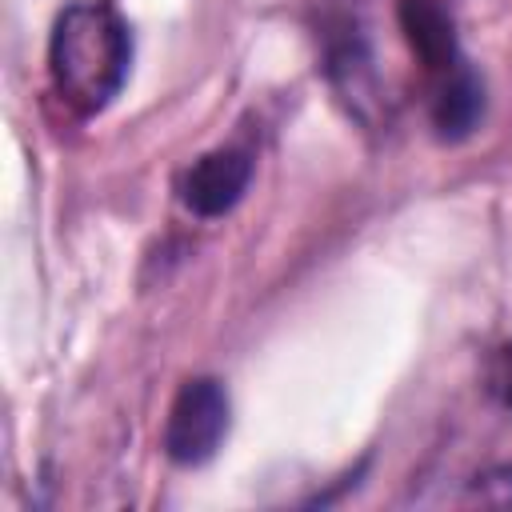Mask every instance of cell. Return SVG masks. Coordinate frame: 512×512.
Returning <instances> with one entry per match:
<instances>
[{
  "label": "cell",
  "mask_w": 512,
  "mask_h": 512,
  "mask_svg": "<svg viewBox=\"0 0 512 512\" xmlns=\"http://www.w3.org/2000/svg\"><path fill=\"white\" fill-rule=\"evenodd\" d=\"M496 388L504 396V404L512 408V348L500 352V368H496Z\"/></svg>",
  "instance_id": "6"
},
{
  "label": "cell",
  "mask_w": 512,
  "mask_h": 512,
  "mask_svg": "<svg viewBox=\"0 0 512 512\" xmlns=\"http://www.w3.org/2000/svg\"><path fill=\"white\" fill-rule=\"evenodd\" d=\"M228 432V396L220 388V380H188L172 408H168V424H164V452L176 464H204L220 440Z\"/></svg>",
  "instance_id": "2"
},
{
  "label": "cell",
  "mask_w": 512,
  "mask_h": 512,
  "mask_svg": "<svg viewBox=\"0 0 512 512\" xmlns=\"http://www.w3.org/2000/svg\"><path fill=\"white\" fill-rule=\"evenodd\" d=\"M132 64V36L120 12L104 0H76L56 16L48 40V72L56 92L76 112H104Z\"/></svg>",
  "instance_id": "1"
},
{
  "label": "cell",
  "mask_w": 512,
  "mask_h": 512,
  "mask_svg": "<svg viewBox=\"0 0 512 512\" xmlns=\"http://www.w3.org/2000/svg\"><path fill=\"white\" fill-rule=\"evenodd\" d=\"M252 180V156L240 148H216L200 156L184 176V204L196 216H224L240 204Z\"/></svg>",
  "instance_id": "3"
},
{
  "label": "cell",
  "mask_w": 512,
  "mask_h": 512,
  "mask_svg": "<svg viewBox=\"0 0 512 512\" xmlns=\"http://www.w3.org/2000/svg\"><path fill=\"white\" fill-rule=\"evenodd\" d=\"M480 116H484V84H480V76L468 64H452V76L444 80V88H440V96L432 104L436 136L456 144V140L476 132Z\"/></svg>",
  "instance_id": "5"
},
{
  "label": "cell",
  "mask_w": 512,
  "mask_h": 512,
  "mask_svg": "<svg viewBox=\"0 0 512 512\" xmlns=\"http://www.w3.org/2000/svg\"><path fill=\"white\" fill-rule=\"evenodd\" d=\"M396 16H400V32H404L408 48L424 60V68H452V64H460L456 60L452 16L436 0H400Z\"/></svg>",
  "instance_id": "4"
}]
</instances>
